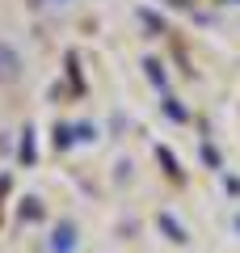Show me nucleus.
<instances>
[{
	"label": "nucleus",
	"mask_w": 240,
	"mask_h": 253,
	"mask_svg": "<svg viewBox=\"0 0 240 253\" xmlns=\"http://www.w3.org/2000/svg\"><path fill=\"white\" fill-rule=\"evenodd\" d=\"M17 76H21V55L13 51L9 42H0V81H4V84H13Z\"/></svg>",
	"instance_id": "1"
},
{
	"label": "nucleus",
	"mask_w": 240,
	"mask_h": 253,
	"mask_svg": "<svg viewBox=\"0 0 240 253\" xmlns=\"http://www.w3.org/2000/svg\"><path fill=\"white\" fill-rule=\"evenodd\" d=\"M232 4H240V0H232Z\"/></svg>",
	"instance_id": "2"
}]
</instances>
